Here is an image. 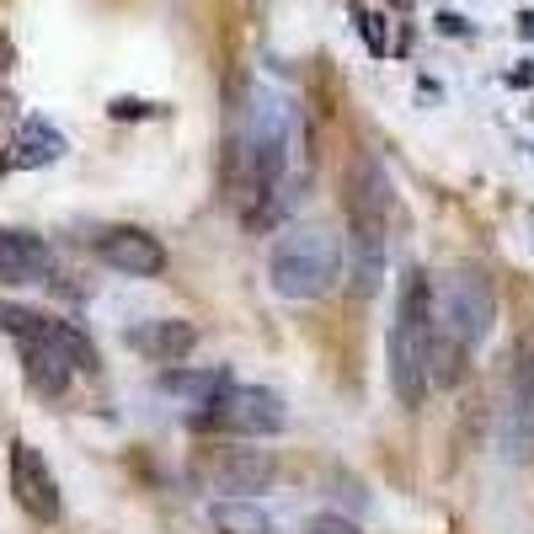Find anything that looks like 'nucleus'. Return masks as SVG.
<instances>
[{
    "label": "nucleus",
    "mask_w": 534,
    "mask_h": 534,
    "mask_svg": "<svg viewBox=\"0 0 534 534\" xmlns=\"http://www.w3.org/2000/svg\"><path fill=\"white\" fill-rule=\"evenodd\" d=\"M294 161V107L284 91L257 86L246 102L241 123V177L251 187V198H267Z\"/></svg>",
    "instance_id": "f257e3e1"
},
{
    "label": "nucleus",
    "mask_w": 534,
    "mask_h": 534,
    "mask_svg": "<svg viewBox=\"0 0 534 534\" xmlns=\"http://www.w3.org/2000/svg\"><path fill=\"white\" fill-rule=\"evenodd\" d=\"M428 337H433V284L422 267H406L396 332H390V385L401 406L428 401Z\"/></svg>",
    "instance_id": "f03ea898"
},
{
    "label": "nucleus",
    "mask_w": 534,
    "mask_h": 534,
    "mask_svg": "<svg viewBox=\"0 0 534 534\" xmlns=\"http://www.w3.org/2000/svg\"><path fill=\"white\" fill-rule=\"evenodd\" d=\"M337 267H342L337 235L321 230V225H300V230H284L273 241L267 284H273L278 300H321V294L337 284Z\"/></svg>",
    "instance_id": "7ed1b4c3"
},
{
    "label": "nucleus",
    "mask_w": 534,
    "mask_h": 534,
    "mask_svg": "<svg viewBox=\"0 0 534 534\" xmlns=\"http://www.w3.org/2000/svg\"><path fill=\"white\" fill-rule=\"evenodd\" d=\"M497 326V294H492V278L476 273V267H454L444 278V294L433 300V332H444L449 342L460 348H481Z\"/></svg>",
    "instance_id": "20e7f679"
},
{
    "label": "nucleus",
    "mask_w": 534,
    "mask_h": 534,
    "mask_svg": "<svg viewBox=\"0 0 534 534\" xmlns=\"http://www.w3.org/2000/svg\"><path fill=\"white\" fill-rule=\"evenodd\" d=\"M214 412H198L193 417V428L198 433H235V438H273V433H284L289 428V406L278 390H267V385H241V390H225V396H214L209 401Z\"/></svg>",
    "instance_id": "39448f33"
},
{
    "label": "nucleus",
    "mask_w": 534,
    "mask_h": 534,
    "mask_svg": "<svg viewBox=\"0 0 534 534\" xmlns=\"http://www.w3.org/2000/svg\"><path fill=\"white\" fill-rule=\"evenodd\" d=\"M502 454L513 465H534V342L518 353L502 390Z\"/></svg>",
    "instance_id": "423d86ee"
},
{
    "label": "nucleus",
    "mask_w": 534,
    "mask_h": 534,
    "mask_svg": "<svg viewBox=\"0 0 534 534\" xmlns=\"http://www.w3.org/2000/svg\"><path fill=\"white\" fill-rule=\"evenodd\" d=\"M97 251L123 278H161L166 273V246L155 241L150 230H107L97 241Z\"/></svg>",
    "instance_id": "0eeeda50"
},
{
    "label": "nucleus",
    "mask_w": 534,
    "mask_h": 534,
    "mask_svg": "<svg viewBox=\"0 0 534 534\" xmlns=\"http://www.w3.org/2000/svg\"><path fill=\"white\" fill-rule=\"evenodd\" d=\"M11 492H17V502L33 518H43V524H54V518H59V486H54L49 465H43V454L33 444L11 449Z\"/></svg>",
    "instance_id": "6e6552de"
},
{
    "label": "nucleus",
    "mask_w": 534,
    "mask_h": 534,
    "mask_svg": "<svg viewBox=\"0 0 534 534\" xmlns=\"http://www.w3.org/2000/svg\"><path fill=\"white\" fill-rule=\"evenodd\" d=\"M273 481H278L273 449H225L214 460V486H219V492L246 497V492H267Z\"/></svg>",
    "instance_id": "1a4fd4ad"
},
{
    "label": "nucleus",
    "mask_w": 534,
    "mask_h": 534,
    "mask_svg": "<svg viewBox=\"0 0 534 534\" xmlns=\"http://www.w3.org/2000/svg\"><path fill=\"white\" fill-rule=\"evenodd\" d=\"M49 267H54V257L38 235L0 230V284H43Z\"/></svg>",
    "instance_id": "9d476101"
},
{
    "label": "nucleus",
    "mask_w": 534,
    "mask_h": 534,
    "mask_svg": "<svg viewBox=\"0 0 534 534\" xmlns=\"http://www.w3.org/2000/svg\"><path fill=\"white\" fill-rule=\"evenodd\" d=\"M166 390V396H187V401H198V406H209L214 396H225L230 390V374L225 369H182V364H171L161 369V380H155Z\"/></svg>",
    "instance_id": "9b49d317"
},
{
    "label": "nucleus",
    "mask_w": 534,
    "mask_h": 534,
    "mask_svg": "<svg viewBox=\"0 0 534 534\" xmlns=\"http://www.w3.org/2000/svg\"><path fill=\"white\" fill-rule=\"evenodd\" d=\"M139 348L155 353L161 364H182L198 348V332H193V321H150V332H139Z\"/></svg>",
    "instance_id": "f8f14e48"
},
{
    "label": "nucleus",
    "mask_w": 534,
    "mask_h": 534,
    "mask_svg": "<svg viewBox=\"0 0 534 534\" xmlns=\"http://www.w3.org/2000/svg\"><path fill=\"white\" fill-rule=\"evenodd\" d=\"M209 524L219 534H267V513L246 497H219L209 502Z\"/></svg>",
    "instance_id": "ddd939ff"
},
{
    "label": "nucleus",
    "mask_w": 534,
    "mask_h": 534,
    "mask_svg": "<svg viewBox=\"0 0 534 534\" xmlns=\"http://www.w3.org/2000/svg\"><path fill=\"white\" fill-rule=\"evenodd\" d=\"M65 155V139H59L49 123H27L22 129V150H17V166H43V161H59Z\"/></svg>",
    "instance_id": "4468645a"
},
{
    "label": "nucleus",
    "mask_w": 534,
    "mask_h": 534,
    "mask_svg": "<svg viewBox=\"0 0 534 534\" xmlns=\"http://www.w3.org/2000/svg\"><path fill=\"white\" fill-rule=\"evenodd\" d=\"M113 118H145L150 113V102H139V97H113V107H107Z\"/></svg>",
    "instance_id": "2eb2a0df"
},
{
    "label": "nucleus",
    "mask_w": 534,
    "mask_h": 534,
    "mask_svg": "<svg viewBox=\"0 0 534 534\" xmlns=\"http://www.w3.org/2000/svg\"><path fill=\"white\" fill-rule=\"evenodd\" d=\"M6 310H11V305H0V326H6Z\"/></svg>",
    "instance_id": "dca6fc26"
}]
</instances>
